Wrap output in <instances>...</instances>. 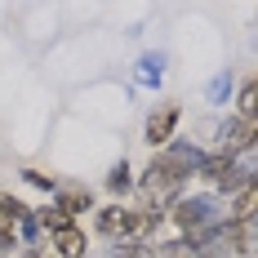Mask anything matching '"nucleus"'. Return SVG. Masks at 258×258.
Instances as JSON below:
<instances>
[{
	"mask_svg": "<svg viewBox=\"0 0 258 258\" xmlns=\"http://www.w3.org/2000/svg\"><path fill=\"white\" fill-rule=\"evenodd\" d=\"M201 156H205V152H201L196 143H178V138H174V143L160 147V156L147 165V174H143V191L156 196V205L169 201V196H178L182 182L201 169Z\"/></svg>",
	"mask_w": 258,
	"mask_h": 258,
	"instance_id": "obj_1",
	"label": "nucleus"
},
{
	"mask_svg": "<svg viewBox=\"0 0 258 258\" xmlns=\"http://www.w3.org/2000/svg\"><path fill=\"white\" fill-rule=\"evenodd\" d=\"M169 218L178 223L182 240L201 254V245H205L209 236H214V227L223 223V209H218V201H214V196H178V201H174V209H169Z\"/></svg>",
	"mask_w": 258,
	"mask_h": 258,
	"instance_id": "obj_2",
	"label": "nucleus"
},
{
	"mask_svg": "<svg viewBox=\"0 0 258 258\" xmlns=\"http://www.w3.org/2000/svg\"><path fill=\"white\" fill-rule=\"evenodd\" d=\"M178 107L174 103H165V107H156L152 116H147V125H143V138L152 143V147H169L174 143V129H178Z\"/></svg>",
	"mask_w": 258,
	"mask_h": 258,
	"instance_id": "obj_3",
	"label": "nucleus"
},
{
	"mask_svg": "<svg viewBox=\"0 0 258 258\" xmlns=\"http://www.w3.org/2000/svg\"><path fill=\"white\" fill-rule=\"evenodd\" d=\"M254 147V120H227V125H218V152L227 156H245Z\"/></svg>",
	"mask_w": 258,
	"mask_h": 258,
	"instance_id": "obj_4",
	"label": "nucleus"
},
{
	"mask_svg": "<svg viewBox=\"0 0 258 258\" xmlns=\"http://www.w3.org/2000/svg\"><path fill=\"white\" fill-rule=\"evenodd\" d=\"M53 209H58L62 218H72V223H76L85 209H94V196H89V187L67 182V187H58V201H53Z\"/></svg>",
	"mask_w": 258,
	"mask_h": 258,
	"instance_id": "obj_5",
	"label": "nucleus"
},
{
	"mask_svg": "<svg viewBox=\"0 0 258 258\" xmlns=\"http://www.w3.org/2000/svg\"><path fill=\"white\" fill-rule=\"evenodd\" d=\"M49 240H53V254H58V258H85V249H89V240H85V232H80L76 223L49 232Z\"/></svg>",
	"mask_w": 258,
	"mask_h": 258,
	"instance_id": "obj_6",
	"label": "nucleus"
},
{
	"mask_svg": "<svg viewBox=\"0 0 258 258\" xmlns=\"http://www.w3.org/2000/svg\"><path fill=\"white\" fill-rule=\"evenodd\" d=\"M160 80H165V53H143V62H138V85L156 89Z\"/></svg>",
	"mask_w": 258,
	"mask_h": 258,
	"instance_id": "obj_7",
	"label": "nucleus"
},
{
	"mask_svg": "<svg viewBox=\"0 0 258 258\" xmlns=\"http://www.w3.org/2000/svg\"><path fill=\"white\" fill-rule=\"evenodd\" d=\"M107 187H111L116 196L134 187V178H129V165H125V160H120V165H111V174H107Z\"/></svg>",
	"mask_w": 258,
	"mask_h": 258,
	"instance_id": "obj_8",
	"label": "nucleus"
},
{
	"mask_svg": "<svg viewBox=\"0 0 258 258\" xmlns=\"http://www.w3.org/2000/svg\"><path fill=\"white\" fill-rule=\"evenodd\" d=\"M227 94H232V76L218 72V76L209 80V103H227Z\"/></svg>",
	"mask_w": 258,
	"mask_h": 258,
	"instance_id": "obj_9",
	"label": "nucleus"
},
{
	"mask_svg": "<svg viewBox=\"0 0 258 258\" xmlns=\"http://www.w3.org/2000/svg\"><path fill=\"white\" fill-rule=\"evenodd\" d=\"M111 258H156L147 245H138V240H120L116 249H111Z\"/></svg>",
	"mask_w": 258,
	"mask_h": 258,
	"instance_id": "obj_10",
	"label": "nucleus"
},
{
	"mask_svg": "<svg viewBox=\"0 0 258 258\" xmlns=\"http://www.w3.org/2000/svg\"><path fill=\"white\" fill-rule=\"evenodd\" d=\"M18 227H23V245H31L36 249V232H40V223H36V214H18Z\"/></svg>",
	"mask_w": 258,
	"mask_h": 258,
	"instance_id": "obj_11",
	"label": "nucleus"
},
{
	"mask_svg": "<svg viewBox=\"0 0 258 258\" xmlns=\"http://www.w3.org/2000/svg\"><path fill=\"white\" fill-rule=\"evenodd\" d=\"M23 178H27V182H36V187H45V191H58V182H53L49 174H40V169H27Z\"/></svg>",
	"mask_w": 258,
	"mask_h": 258,
	"instance_id": "obj_12",
	"label": "nucleus"
}]
</instances>
